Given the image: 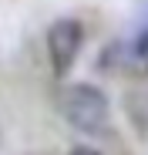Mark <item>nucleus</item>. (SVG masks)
I'll list each match as a JSON object with an SVG mask.
<instances>
[{"instance_id":"obj_1","label":"nucleus","mask_w":148,"mask_h":155,"mask_svg":"<svg viewBox=\"0 0 148 155\" xmlns=\"http://www.w3.org/2000/svg\"><path fill=\"white\" fill-rule=\"evenodd\" d=\"M61 111L64 118L78 128V132H108L111 128V101L101 88H94L88 81H78V84H67L61 91Z\"/></svg>"},{"instance_id":"obj_2","label":"nucleus","mask_w":148,"mask_h":155,"mask_svg":"<svg viewBox=\"0 0 148 155\" xmlns=\"http://www.w3.org/2000/svg\"><path fill=\"white\" fill-rule=\"evenodd\" d=\"M81 41H84V31L74 17H61L51 24L47 31V54H51V68L54 74H67L71 64L78 61V51H81Z\"/></svg>"},{"instance_id":"obj_3","label":"nucleus","mask_w":148,"mask_h":155,"mask_svg":"<svg viewBox=\"0 0 148 155\" xmlns=\"http://www.w3.org/2000/svg\"><path fill=\"white\" fill-rule=\"evenodd\" d=\"M67 155H101L98 148H91V145H78V148H71Z\"/></svg>"}]
</instances>
